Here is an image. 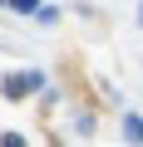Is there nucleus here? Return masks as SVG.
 Returning a JSON list of instances; mask_svg holds the SVG:
<instances>
[{"label":"nucleus","instance_id":"obj_1","mask_svg":"<svg viewBox=\"0 0 143 147\" xmlns=\"http://www.w3.org/2000/svg\"><path fill=\"white\" fill-rule=\"evenodd\" d=\"M0 88H5V98L15 103V98H25V93L44 88V74H40V69H25V74H5V79H0Z\"/></svg>","mask_w":143,"mask_h":147},{"label":"nucleus","instance_id":"obj_2","mask_svg":"<svg viewBox=\"0 0 143 147\" xmlns=\"http://www.w3.org/2000/svg\"><path fill=\"white\" fill-rule=\"evenodd\" d=\"M123 137H128L133 147H143V118H138V113H128V118H123Z\"/></svg>","mask_w":143,"mask_h":147},{"label":"nucleus","instance_id":"obj_3","mask_svg":"<svg viewBox=\"0 0 143 147\" xmlns=\"http://www.w3.org/2000/svg\"><path fill=\"white\" fill-rule=\"evenodd\" d=\"M35 20H40V25H54V20H59V10H54V5H40V10H35Z\"/></svg>","mask_w":143,"mask_h":147},{"label":"nucleus","instance_id":"obj_4","mask_svg":"<svg viewBox=\"0 0 143 147\" xmlns=\"http://www.w3.org/2000/svg\"><path fill=\"white\" fill-rule=\"evenodd\" d=\"M5 5H15L20 15H35V10H40V0H5Z\"/></svg>","mask_w":143,"mask_h":147},{"label":"nucleus","instance_id":"obj_5","mask_svg":"<svg viewBox=\"0 0 143 147\" xmlns=\"http://www.w3.org/2000/svg\"><path fill=\"white\" fill-rule=\"evenodd\" d=\"M0 147H25V137H20V132H5V137H0Z\"/></svg>","mask_w":143,"mask_h":147},{"label":"nucleus","instance_id":"obj_6","mask_svg":"<svg viewBox=\"0 0 143 147\" xmlns=\"http://www.w3.org/2000/svg\"><path fill=\"white\" fill-rule=\"evenodd\" d=\"M0 5H5V0H0Z\"/></svg>","mask_w":143,"mask_h":147}]
</instances>
